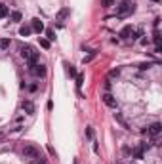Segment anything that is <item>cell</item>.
<instances>
[{"instance_id":"cell-1","label":"cell","mask_w":162,"mask_h":164,"mask_svg":"<svg viewBox=\"0 0 162 164\" xmlns=\"http://www.w3.org/2000/svg\"><path fill=\"white\" fill-rule=\"evenodd\" d=\"M19 54H21V58L29 63V65L38 61V52H36L33 46H29V44H23V46H21V52H19Z\"/></svg>"},{"instance_id":"cell-2","label":"cell","mask_w":162,"mask_h":164,"mask_svg":"<svg viewBox=\"0 0 162 164\" xmlns=\"http://www.w3.org/2000/svg\"><path fill=\"white\" fill-rule=\"evenodd\" d=\"M21 153H23V159H25L27 162H34V160L40 159V151H38L34 145H29V143L23 147V151H21Z\"/></svg>"},{"instance_id":"cell-3","label":"cell","mask_w":162,"mask_h":164,"mask_svg":"<svg viewBox=\"0 0 162 164\" xmlns=\"http://www.w3.org/2000/svg\"><path fill=\"white\" fill-rule=\"evenodd\" d=\"M133 8H136L133 0H122V2L118 4L116 12H118V16H124V13H130V12H133Z\"/></svg>"},{"instance_id":"cell-4","label":"cell","mask_w":162,"mask_h":164,"mask_svg":"<svg viewBox=\"0 0 162 164\" xmlns=\"http://www.w3.org/2000/svg\"><path fill=\"white\" fill-rule=\"evenodd\" d=\"M29 71H31L33 75H36V76H44V75H46V67L42 65V63H31Z\"/></svg>"},{"instance_id":"cell-5","label":"cell","mask_w":162,"mask_h":164,"mask_svg":"<svg viewBox=\"0 0 162 164\" xmlns=\"http://www.w3.org/2000/svg\"><path fill=\"white\" fill-rule=\"evenodd\" d=\"M103 103L107 105V107H111V109H116V99L112 97V94H103Z\"/></svg>"},{"instance_id":"cell-6","label":"cell","mask_w":162,"mask_h":164,"mask_svg":"<svg viewBox=\"0 0 162 164\" xmlns=\"http://www.w3.org/2000/svg\"><path fill=\"white\" fill-rule=\"evenodd\" d=\"M21 109H23L27 115H33V113H34V103L33 101H23V103H21Z\"/></svg>"},{"instance_id":"cell-7","label":"cell","mask_w":162,"mask_h":164,"mask_svg":"<svg viewBox=\"0 0 162 164\" xmlns=\"http://www.w3.org/2000/svg\"><path fill=\"white\" fill-rule=\"evenodd\" d=\"M31 29H33V31H36V33H42V31H44V23H42L38 17H34V19H33V27H31Z\"/></svg>"},{"instance_id":"cell-8","label":"cell","mask_w":162,"mask_h":164,"mask_svg":"<svg viewBox=\"0 0 162 164\" xmlns=\"http://www.w3.org/2000/svg\"><path fill=\"white\" fill-rule=\"evenodd\" d=\"M132 34H133V27L132 25H126L124 29L120 31V37L122 38H132Z\"/></svg>"},{"instance_id":"cell-9","label":"cell","mask_w":162,"mask_h":164,"mask_svg":"<svg viewBox=\"0 0 162 164\" xmlns=\"http://www.w3.org/2000/svg\"><path fill=\"white\" fill-rule=\"evenodd\" d=\"M160 130H162L160 122H154V124H151V126H149V130H147V132H149L151 135H158V134H160Z\"/></svg>"},{"instance_id":"cell-10","label":"cell","mask_w":162,"mask_h":164,"mask_svg":"<svg viewBox=\"0 0 162 164\" xmlns=\"http://www.w3.org/2000/svg\"><path fill=\"white\" fill-rule=\"evenodd\" d=\"M69 13H71V10H69V8H63V10L57 13V16H55V19H57V21H63V19L69 16Z\"/></svg>"},{"instance_id":"cell-11","label":"cell","mask_w":162,"mask_h":164,"mask_svg":"<svg viewBox=\"0 0 162 164\" xmlns=\"http://www.w3.org/2000/svg\"><path fill=\"white\" fill-rule=\"evenodd\" d=\"M143 151H145V149L141 145L136 147V149H133V159H143Z\"/></svg>"},{"instance_id":"cell-12","label":"cell","mask_w":162,"mask_h":164,"mask_svg":"<svg viewBox=\"0 0 162 164\" xmlns=\"http://www.w3.org/2000/svg\"><path fill=\"white\" fill-rule=\"evenodd\" d=\"M31 33H33V29H31V27H27V25H23V27L19 29V34H21V37H29Z\"/></svg>"},{"instance_id":"cell-13","label":"cell","mask_w":162,"mask_h":164,"mask_svg":"<svg viewBox=\"0 0 162 164\" xmlns=\"http://www.w3.org/2000/svg\"><path fill=\"white\" fill-rule=\"evenodd\" d=\"M0 48H2V50L10 48V38H2V40H0Z\"/></svg>"},{"instance_id":"cell-14","label":"cell","mask_w":162,"mask_h":164,"mask_svg":"<svg viewBox=\"0 0 162 164\" xmlns=\"http://www.w3.org/2000/svg\"><path fill=\"white\" fill-rule=\"evenodd\" d=\"M82 84H84V75H76V86H82Z\"/></svg>"},{"instance_id":"cell-15","label":"cell","mask_w":162,"mask_h":164,"mask_svg":"<svg viewBox=\"0 0 162 164\" xmlns=\"http://www.w3.org/2000/svg\"><path fill=\"white\" fill-rule=\"evenodd\" d=\"M4 16H8V8L4 4H0V17H4Z\"/></svg>"},{"instance_id":"cell-16","label":"cell","mask_w":162,"mask_h":164,"mask_svg":"<svg viewBox=\"0 0 162 164\" xmlns=\"http://www.w3.org/2000/svg\"><path fill=\"white\" fill-rule=\"evenodd\" d=\"M115 118H116L118 122H120V124H122V126L126 128V122H124V118H122V115H120V113H115Z\"/></svg>"},{"instance_id":"cell-17","label":"cell","mask_w":162,"mask_h":164,"mask_svg":"<svg viewBox=\"0 0 162 164\" xmlns=\"http://www.w3.org/2000/svg\"><path fill=\"white\" fill-rule=\"evenodd\" d=\"M46 37H48V40H55V33H53L52 29H48V31H46Z\"/></svg>"},{"instance_id":"cell-18","label":"cell","mask_w":162,"mask_h":164,"mask_svg":"<svg viewBox=\"0 0 162 164\" xmlns=\"http://www.w3.org/2000/svg\"><path fill=\"white\" fill-rule=\"evenodd\" d=\"M67 73L71 75V76H76V69H74L73 65H67Z\"/></svg>"},{"instance_id":"cell-19","label":"cell","mask_w":162,"mask_h":164,"mask_svg":"<svg viewBox=\"0 0 162 164\" xmlns=\"http://www.w3.org/2000/svg\"><path fill=\"white\" fill-rule=\"evenodd\" d=\"M12 19L16 21V23H17V21H21V13H19V12H13V13H12Z\"/></svg>"},{"instance_id":"cell-20","label":"cell","mask_w":162,"mask_h":164,"mask_svg":"<svg viewBox=\"0 0 162 164\" xmlns=\"http://www.w3.org/2000/svg\"><path fill=\"white\" fill-rule=\"evenodd\" d=\"M40 46L42 48H50V40H40Z\"/></svg>"},{"instance_id":"cell-21","label":"cell","mask_w":162,"mask_h":164,"mask_svg":"<svg viewBox=\"0 0 162 164\" xmlns=\"http://www.w3.org/2000/svg\"><path fill=\"white\" fill-rule=\"evenodd\" d=\"M101 2H103L105 8H111V6H112V0H101Z\"/></svg>"},{"instance_id":"cell-22","label":"cell","mask_w":162,"mask_h":164,"mask_svg":"<svg viewBox=\"0 0 162 164\" xmlns=\"http://www.w3.org/2000/svg\"><path fill=\"white\" fill-rule=\"evenodd\" d=\"M86 135H88L90 139H94V130H91V128H88V130H86Z\"/></svg>"},{"instance_id":"cell-23","label":"cell","mask_w":162,"mask_h":164,"mask_svg":"<svg viewBox=\"0 0 162 164\" xmlns=\"http://www.w3.org/2000/svg\"><path fill=\"white\" fill-rule=\"evenodd\" d=\"M118 75H120V71H118V69H112L111 71V76H118Z\"/></svg>"},{"instance_id":"cell-24","label":"cell","mask_w":162,"mask_h":164,"mask_svg":"<svg viewBox=\"0 0 162 164\" xmlns=\"http://www.w3.org/2000/svg\"><path fill=\"white\" fill-rule=\"evenodd\" d=\"M139 69H143V71L149 69V63H141V65H139Z\"/></svg>"},{"instance_id":"cell-25","label":"cell","mask_w":162,"mask_h":164,"mask_svg":"<svg viewBox=\"0 0 162 164\" xmlns=\"http://www.w3.org/2000/svg\"><path fill=\"white\" fill-rule=\"evenodd\" d=\"M36 164H46V160H38V162H36Z\"/></svg>"},{"instance_id":"cell-26","label":"cell","mask_w":162,"mask_h":164,"mask_svg":"<svg viewBox=\"0 0 162 164\" xmlns=\"http://www.w3.org/2000/svg\"><path fill=\"white\" fill-rule=\"evenodd\" d=\"M0 138H2V132H0Z\"/></svg>"},{"instance_id":"cell-27","label":"cell","mask_w":162,"mask_h":164,"mask_svg":"<svg viewBox=\"0 0 162 164\" xmlns=\"http://www.w3.org/2000/svg\"><path fill=\"white\" fill-rule=\"evenodd\" d=\"M74 164H78V162H76V160H74Z\"/></svg>"}]
</instances>
